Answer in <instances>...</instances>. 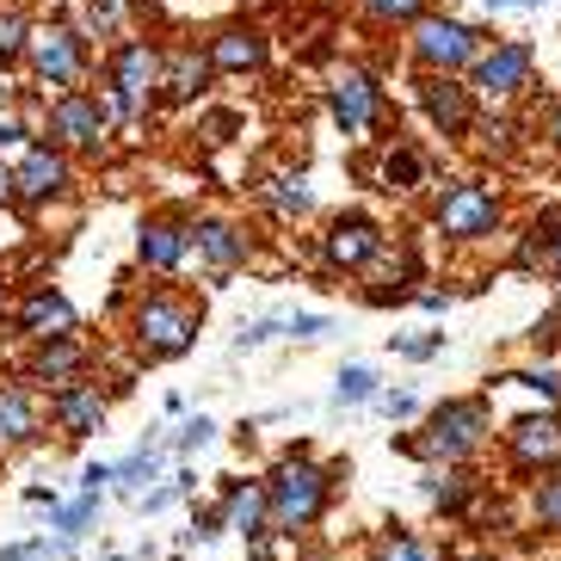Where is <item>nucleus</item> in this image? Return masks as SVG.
Masks as SVG:
<instances>
[{
  "label": "nucleus",
  "mask_w": 561,
  "mask_h": 561,
  "mask_svg": "<svg viewBox=\"0 0 561 561\" xmlns=\"http://www.w3.org/2000/svg\"><path fill=\"white\" fill-rule=\"evenodd\" d=\"M333 500V469H314L309 457H284L265 481V518L278 530H309Z\"/></svg>",
  "instance_id": "f257e3e1"
},
{
  "label": "nucleus",
  "mask_w": 561,
  "mask_h": 561,
  "mask_svg": "<svg viewBox=\"0 0 561 561\" xmlns=\"http://www.w3.org/2000/svg\"><path fill=\"white\" fill-rule=\"evenodd\" d=\"M154 87H161V50L149 37H124L112 50V68H105V87H100V105L112 112V124L149 112Z\"/></svg>",
  "instance_id": "f03ea898"
},
{
  "label": "nucleus",
  "mask_w": 561,
  "mask_h": 561,
  "mask_svg": "<svg viewBox=\"0 0 561 561\" xmlns=\"http://www.w3.org/2000/svg\"><path fill=\"white\" fill-rule=\"evenodd\" d=\"M198 321H204V309L154 290V297H142V309H136V346L149 352V358H180V352H192V340H198Z\"/></svg>",
  "instance_id": "7ed1b4c3"
},
{
  "label": "nucleus",
  "mask_w": 561,
  "mask_h": 561,
  "mask_svg": "<svg viewBox=\"0 0 561 561\" xmlns=\"http://www.w3.org/2000/svg\"><path fill=\"white\" fill-rule=\"evenodd\" d=\"M481 438H488V401H445V408L432 413L426 438H408L401 450H413V457L462 462L469 450H481Z\"/></svg>",
  "instance_id": "20e7f679"
},
{
  "label": "nucleus",
  "mask_w": 561,
  "mask_h": 561,
  "mask_svg": "<svg viewBox=\"0 0 561 561\" xmlns=\"http://www.w3.org/2000/svg\"><path fill=\"white\" fill-rule=\"evenodd\" d=\"M25 62L44 87H62L75 93V81L87 75V37L75 25H32V44H25Z\"/></svg>",
  "instance_id": "39448f33"
},
{
  "label": "nucleus",
  "mask_w": 561,
  "mask_h": 561,
  "mask_svg": "<svg viewBox=\"0 0 561 561\" xmlns=\"http://www.w3.org/2000/svg\"><path fill=\"white\" fill-rule=\"evenodd\" d=\"M105 130H112V112L100 105V93H56L50 105V142L56 149H87L100 154L105 149Z\"/></svg>",
  "instance_id": "423d86ee"
},
{
  "label": "nucleus",
  "mask_w": 561,
  "mask_h": 561,
  "mask_svg": "<svg viewBox=\"0 0 561 561\" xmlns=\"http://www.w3.org/2000/svg\"><path fill=\"white\" fill-rule=\"evenodd\" d=\"M68 185H75V167L56 142H32V149L13 161V198L19 204H50L62 198Z\"/></svg>",
  "instance_id": "0eeeda50"
},
{
  "label": "nucleus",
  "mask_w": 561,
  "mask_h": 561,
  "mask_svg": "<svg viewBox=\"0 0 561 561\" xmlns=\"http://www.w3.org/2000/svg\"><path fill=\"white\" fill-rule=\"evenodd\" d=\"M413 62L426 75H450V68L476 62V32L457 19H420L413 25Z\"/></svg>",
  "instance_id": "6e6552de"
},
{
  "label": "nucleus",
  "mask_w": 561,
  "mask_h": 561,
  "mask_svg": "<svg viewBox=\"0 0 561 561\" xmlns=\"http://www.w3.org/2000/svg\"><path fill=\"white\" fill-rule=\"evenodd\" d=\"M500 222V204L494 192H481V185H450L445 204H438V229L450 241H476V234H494Z\"/></svg>",
  "instance_id": "1a4fd4ad"
},
{
  "label": "nucleus",
  "mask_w": 561,
  "mask_h": 561,
  "mask_svg": "<svg viewBox=\"0 0 561 561\" xmlns=\"http://www.w3.org/2000/svg\"><path fill=\"white\" fill-rule=\"evenodd\" d=\"M136 253H142V265L149 272H180L185 253H192V222H185L180 210H161L142 222V241H136Z\"/></svg>",
  "instance_id": "9d476101"
},
{
  "label": "nucleus",
  "mask_w": 561,
  "mask_h": 561,
  "mask_svg": "<svg viewBox=\"0 0 561 561\" xmlns=\"http://www.w3.org/2000/svg\"><path fill=\"white\" fill-rule=\"evenodd\" d=\"M19 333H32V340H44V346H50V340H68V333H75V321H81V314H75V302L62 297V290H50V284H37V290H25V302H19Z\"/></svg>",
  "instance_id": "9b49d317"
},
{
  "label": "nucleus",
  "mask_w": 561,
  "mask_h": 561,
  "mask_svg": "<svg viewBox=\"0 0 561 561\" xmlns=\"http://www.w3.org/2000/svg\"><path fill=\"white\" fill-rule=\"evenodd\" d=\"M420 105H426V117H432V124H438L445 136H462L469 124H476L469 87H457L450 75H426V81H420Z\"/></svg>",
  "instance_id": "f8f14e48"
},
{
  "label": "nucleus",
  "mask_w": 561,
  "mask_h": 561,
  "mask_svg": "<svg viewBox=\"0 0 561 561\" xmlns=\"http://www.w3.org/2000/svg\"><path fill=\"white\" fill-rule=\"evenodd\" d=\"M50 413H56V426H62L68 438H87V432H100V426H105V396H100V382H68V389H56V396H50Z\"/></svg>",
  "instance_id": "ddd939ff"
},
{
  "label": "nucleus",
  "mask_w": 561,
  "mask_h": 561,
  "mask_svg": "<svg viewBox=\"0 0 561 561\" xmlns=\"http://www.w3.org/2000/svg\"><path fill=\"white\" fill-rule=\"evenodd\" d=\"M530 75V44H500L494 56H481L476 62V93H488V100H506V93H518Z\"/></svg>",
  "instance_id": "4468645a"
},
{
  "label": "nucleus",
  "mask_w": 561,
  "mask_h": 561,
  "mask_svg": "<svg viewBox=\"0 0 561 561\" xmlns=\"http://www.w3.org/2000/svg\"><path fill=\"white\" fill-rule=\"evenodd\" d=\"M192 253H198L204 260V272H216V278H222V272H234V265L248 260V234H234L229 222H192Z\"/></svg>",
  "instance_id": "2eb2a0df"
},
{
  "label": "nucleus",
  "mask_w": 561,
  "mask_h": 561,
  "mask_svg": "<svg viewBox=\"0 0 561 561\" xmlns=\"http://www.w3.org/2000/svg\"><path fill=\"white\" fill-rule=\"evenodd\" d=\"M377 248H382V229L370 216H340L328 229V265H346L352 272V265H364Z\"/></svg>",
  "instance_id": "dca6fc26"
},
{
  "label": "nucleus",
  "mask_w": 561,
  "mask_h": 561,
  "mask_svg": "<svg viewBox=\"0 0 561 561\" xmlns=\"http://www.w3.org/2000/svg\"><path fill=\"white\" fill-rule=\"evenodd\" d=\"M328 112L346 136L370 130V117H377V87H370V75H346V81L328 93Z\"/></svg>",
  "instance_id": "f3484780"
},
{
  "label": "nucleus",
  "mask_w": 561,
  "mask_h": 561,
  "mask_svg": "<svg viewBox=\"0 0 561 561\" xmlns=\"http://www.w3.org/2000/svg\"><path fill=\"white\" fill-rule=\"evenodd\" d=\"M506 445H512L518 469H543V462L561 457V420H518L506 432Z\"/></svg>",
  "instance_id": "a211bd4d"
},
{
  "label": "nucleus",
  "mask_w": 561,
  "mask_h": 561,
  "mask_svg": "<svg viewBox=\"0 0 561 561\" xmlns=\"http://www.w3.org/2000/svg\"><path fill=\"white\" fill-rule=\"evenodd\" d=\"M210 68H222V75H248V68L265 62V37L248 32V25H229V32H216L210 37Z\"/></svg>",
  "instance_id": "6ab92c4d"
},
{
  "label": "nucleus",
  "mask_w": 561,
  "mask_h": 561,
  "mask_svg": "<svg viewBox=\"0 0 561 561\" xmlns=\"http://www.w3.org/2000/svg\"><path fill=\"white\" fill-rule=\"evenodd\" d=\"M32 438H37V401L19 382H0V450L32 445Z\"/></svg>",
  "instance_id": "aec40b11"
},
{
  "label": "nucleus",
  "mask_w": 561,
  "mask_h": 561,
  "mask_svg": "<svg viewBox=\"0 0 561 561\" xmlns=\"http://www.w3.org/2000/svg\"><path fill=\"white\" fill-rule=\"evenodd\" d=\"M81 370H87V352L75 346V340H50V346L32 358V377H37V382H56V389L81 382Z\"/></svg>",
  "instance_id": "412c9836"
},
{
  "label": "nucleus",
  "mask_w": 561,
  "mask_h": 561,
  "mask_svg": "<svg viewBox=\"0 0 561 561\" xmlns=\"http://www.w3.org/2000/svg\"><path fill=\"white\" fill-rule=\"evenodd\" d=\"M222 525L241 530V537H260V525H265V488H253V481H234L229 500H222Z\"/></svg>",
  "instance_id": "4be33fe9"
},
{
  "label": "nucleus",
  "mask_w": 561,
  "mask_h": 561,
  "mask_svg": "<svg viewBox=\"0 0 561 561\" xmlns=\"http://www.w3.org/2000/svg\"><path fill=\"white\" fill-rule=\"evenodd\" d=\"M204 75H210V56H198V50H180L173 62H167L161 87L173 93V100H192V93L204 87Z\"/></svg>",
  "instance_id": "5701e85b"
},
{
  "label": "nucleus",
  "mask_w": 561,
  "mask_h": 561,
  "mask_svg": "<svg viewBox=\"0 0 561 561\" xmlns=\"http://www.w3.org/2000/svg\"><path fill=\"white\" fill-rule=\"evenodd\" d=\"M25 44H32V19L7 7V13H0V68H13L19 56H25Z\"/></svg>",
  "instance_id": "b1692460"
},
{
  "label": "nucleus",
  "mask_w": 561,
  "mask_h": 561,
  "mask_svg": "<svg viewBox=\"0 0 561 561\" xmlns=\"http://www.w3.org/2000/svg\"><path fill=\"white\" fill-rule=\"evenodd\" d=\"M154 469H161V457H154V445H142L130 462H117V476H112V481H117V488H124L130 500H142V481H154Z\"/></svg>",
  "instance_id": "393cba45"
},
{
  "label": "nucleus",
  "mask_w": 561,
  "mask_h": 561,
  "mask_svg": "<svg viewBox=\"0 0 561 561\" xmlns=\"http://www.w3.org/2000/svg\"><path fill=\"white\" fill-rule=\"evenodd\" d=\"M370 396H377V370L346 364V370H340V389H333V401H340V408H358V401H370Z\"/></svg>",
  "instance_id": "a878e982"
},
{
  "label": "nucleus",
  "mask_w": 561,
  "mask_h": 561,
  "mask_svg": "<svg viewBox=\"0 0 561 561\" xmlns=\"http://www.w3.org/2000/svg\"><path fill=\"white\" fill-rule=\"evenodd\" d=\"M370 561H438V556H432V549L420 543V537H408V530H389Z\"/></svg>",
  "instance_id": "bb28decb"
},
{
  "label": "nucleus",
  "mask_w": 561,
  "mask_h": 561,
  "mask_svg": "<svg viewBox=\"0 0 561 561\" xmlns=\"http://www.w3.org/2000/svg\"><path fill=\"white\" fill-rule=\"evenodd\" d=\"M265 198H272V210H278V216H302L314 204L302 180H272V192H265Z\"/></svg>",
  "instance_id": "cd10ccee"
},
{
  "label": "nucleus",
  "mask_w": 561,
  "mask_h": 561,
  "mask_svg": "<svg viewBox=\"0 0 561 561\" xmlns=\"http://www.w3.org/2000/svg\"><path fill=\"white\" fill-rule=\"evenodd\" d=\"M192 488H198V476H192V469H180V476L167 481V488H154V494H142L136 506H142V512H161V506H173L180 494H192Z\"/></svg>",
  "instance_id": "c85d7f7f"
},
{
  "label": "nucleus",
  "mask_w": 561,
  "mask_h": 561,
  "mask_svg": "<svg viewBox=\"0 0 561 561\" xmlns=\"http://www.w3.org/2000/svg\"><path fill=\"white\" fill-rule=\"evenodd\" d=\"M537 525H543V530H561V476L537 481Z\"/></svg>",
  "instance_id": "c756f323"
},
{
  "label": "nucleus",
  "mask_w": 561,
  "mask_h": 561,
  "mask_svg": "<svg viewBox=\"0 0 561 561\" xmlns=\"http://www.w3.org/2000/svg\"><path fill=\"white\" fill-rule=\"evenodd\" d=\"M469 494H476V481H469V476H445V481H438V506H445L450 518L469 506Z\"/></svg>",
  "instance_id": "7c9ffc66"
},
{
  "label": "nucleus",
  "mask_w": 561,
  "mask_h": 561,
  "mask_svg": "<svg viewBox=\"0 0 561 561\" xmlns=\"http://www.w3.org/2000/svg\"><path fill=\"white\" fill-rule=\"evenodd\" d=\"M382 173H389V192H408V185H420V161H413L408 149L389 154V167H382Z\"/></svg>",
  "instance_id": "2f4dec72"
},
{
  "label": "nucleus",
  "mask_w": 561,
  "mask_h": 561,
  "mask_svg": "<svg viewBox=\"0 0 561 561\" xmlns=\"http://www.w3.org/2000/svg\"><path fill=\"white\" fill-rule=\"evenodd\" d=\"M364 7H370L377 19H420V7H426V0H364Z\"/></svg>",
  "instance_id": "473e14b6"
},
{
  "label": "nucleus",
  "mask_w": 561,
  "mask_h": 561,
  "mask_svg": "<svg viewBox=\"0 0 561 561\" xmlns=\"http://www.w3.org/2000/svg\"><path fill=\"white\" fill-rule=\"evenodd\" d=\"M506 382H525V389H537V396L561 401V370H530V377H506Z\"/></svg>",
  "instance_id": "72a5a7b5"
},
{
  "label": "nucleus",
  "mask_w": 561,
  "mask_h": 561,
  "mask_svg": "<svg viewBox=\"0 0 561 561\" xmlns=\"http://www.w3.org/2000/svg\"><path fill=\"white\" fill-rule=\"evenodd\" d=\"M210 420H204V413H198V420H185V426H180V450H198V445H210Z\"/></svg>",
  "instance_id": "f704fd0d"
},
{
  "label": "nucleus",
  "mask_w": 561,
  "mask_h": 561,
  "mask_svg": "<svg viewBox=\"0 0 561 561\" xmlns=\"http://www.w3.org/2000/svg\"><path fill=\"white\" fill-rule=\"evenodd\" d=\"M117 13H124V0H93V7H87V19H93V32H112V25H117Z\"/></svg>",
  "instance_id": "c9c22d12"
},
{
  "label": "nucleus",
  "mask_w": 561,
  "mask_h": 561,
  "mask_svg": "<svg viewBox=\"0 0 561 561\" xmlns=\"http://www.w3.org/2000/svg\"><path fill=\"white\" fill-rule=\"evenodd\" d=\"M278 321H253V328H241V340H234V346H241V352H248V346H265V340H278Z\"/></svg>",
  "instance_id": "e433bc0d"
},
{
  "label": "nucleus",
  "mask_w": 561,
  "mask_h": 561,
  "mask_svg": "<svg viewBox=\"0 0 561 561\" xmlns=\"http://www.w3.org/2000/svg\"><path fill=\"white\" fill-rule=\"evenodd\" d=\"M0 149H32V136H25V124H19V117H0Z\"/></svg>",
  "instance_id": "4c0bfd02"
},
{
  "label": "nucleus",
  "mask_w": 561,
  "mask_h": 561,
  "mask_svg": "<svg viewBox=\"0 0 561 561\" xmlns=\"http://www.w3.org/2000/svg\"><path fill=\"white\" fill-rule=\"evenodd\" d=\"M556 340H561V314H543V321L530 328V346L543 352V346H556Z\"/></svg>",
  "instance_id": "58836bf2"
},
{
  "label": "nucleus",
  "mask_w": 561,
  "mask_h": 561,
  "mask_svg": "<svg viewBox=\"0 0 561 561\" xmlns=\"http://www.w3.org/2000/svg\"><path fill=\"white\" fill-rule=\"evenodd\" d=\"M37 556H50V543H7L0 549V561H37Z\"/></svg>",
  "instance_id": "ea45409f"
},
{
  "label": "nucleus",
  "mask_w": 561,
  "mask_h": 561,
  "mask_svg": "<svg viewBox=\"0 0 561 561\" xmlns=\"http://www.w3.org/2000/svg\"><path fill=\"white\" fill-rule=\"evenodd\" d=\"M290 333H297V340H321V333H328V321H321V314H297V321H290Z\"/></svg>",
  "instance_id": "a19ab883"
},
{
  "label": "nucleus",
  "mask_w": 561,
  "mask_h": 561,
  "mask_svg": "<svg viewBox=\"0 0 561 561\" xmlns=\"http://www.w3.org/2000/svg\"><path fill=\"white\" fill-rule=\"evenodd\" d=\"M445 340H401V358H432Z\"/></svg>",
  "instance_id": "79ce46f5"
},
{
  "label": "nucleus",
  "mask_w": 561,
  "mask_h": 561,
  "mask_svg": "<svg viewBox=\"0 0 561 561\" xmlns=\"http://www.w3.org/2000/svg\"><path fill=\"white\" fill-rule=\"evenodd\" d=\"M382 413H396V420H408V413H413V396H382Z\"/></svg>",
  "instance_id": "37998d69"
},
{
  "label": "nucleus",
  "mask_w": 561,
  "mask_h": 561,
  "mask_svg": "<svg viewBox=\"0 0 561 561\" xmlns=\"http://www.w3.org/2000/svg\"><path fill=\"white\" fill-rule=\"evenodd\" d=\"M0 204H13V167L0 161Z\"/></svg>",
  "instance_id": "c03bdc74"
},
{
  "label": "nucleus",
  "mask_w": 561,
  "mask_h": 561,
  "mask_svg": "<svg viewBox=\"0 0 561 561\" xmlns=\"http://www.w3.org/2000/svg\"><path fill=\"white\" fill-rule=\"evenodd\" d=\"M549 142H556V149H561V112L549 117Z\"/></svg>",
  "instance_id": "a18cd8bd"
},
{
  "label": "nucleus",
  "mask_w": 561,
  "mask_h": 561,
  "mask_svg": "<svg viewBox=\"0 0 561 561\" xmlns=\"http://www.w3.org/2000/svg\"><path fill=\"white\" fill-rule=\"evenodd\" d=\"M549 260H556V272H561V234H556V248H549Z\"/></svg>",
  "instance_id": "49530a36"
},
{
  "label": "nucleus",
  "mask_w": 561,
  "mask_h": 561,
  "mask_svg": "<svg viewBox=\"0 0 561 561\" xmlns=\"http://www.w3.org/2000/svg\"><path fill=\"white\" fill-rule=\"evenodd\" d=\"M462 561H488V556H462Z\"/></svg>",
  "instance_id": "de8ad7c7"
},
{
  "label": "nucleus",
  "mask_w": 561,
  "mask_h": 561,
  "mask_svg": "<svg viewBox=\"0 0 561 561\" xmlns=\"http://www.w3.org/2000/svg\"><path fill=\"white\" fill-rule=\"evenodd\" d=\"M518 7H537V0H518Z\"/></svg>",
  "instance_id": "09e8293b"
},
{
  "label": "nucleus",
  "mask_w": 561,
  "mask_h": 561,
  "mask_svg": "<svg viewBox=\"0 0 561 561\" xmlns=\"http://www.w3.org/2000/svg\"><path fill=\"white\" fill-rule=\"evenodd\" d=\"M0 297H7V278H0Z\"/></svg>",
  "instance_id": "8fccbe9b"
},
{
  "label": "nucleus",
  "mask_w": 561,
  "mask_h": 561,
  "mask_svg": "<svg viewBox=\"0 0 561 561\" xmlns=\"http://www.w3.org/2000/svg\"><path fill=\"white\" fill-rule=\"evenodd\" d=\"M37 561H50V556H37Z\"/></svg>",
  "instance_id": "3c124183"
}]
</instances>
